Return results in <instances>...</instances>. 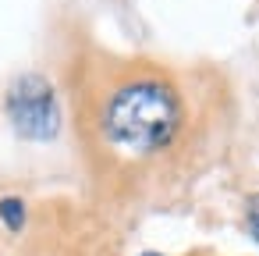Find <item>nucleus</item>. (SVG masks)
<instances>
[{"label": "nucleus", "instance_id": "nucleus-1", "mask_svg": "<svg viewBox=\"0 0 259 256\" xmlns=\"http://www.w3.org/2000/svg\"><path fill=\"white\" fill-rule=\"evenodd\" d=\"M181 128V100L160 79L121 86L103 107V135L128 153H156Z\"/></svg>", "mask_w": 259, "mask_h": 256}, {"label": "nucleus", "instance_id": "nucleus-2", "mask_svg": "<svg viewBox=\"0 0 259 256\" xmlns=\"http://www.w3.org/2000/svg\"><path fill=\"white\" fill-rule=\"evenodd\" d=\"M8 118L15 125V132L22 139H32V142H50L57 139L61 132V103H57V93L54 86L29 71V75H18L8 89Z\"/></svg>", "mask_w": 259, "mask_h": 256}, {"label": "nucleus", "instance_id": "nucleus-3", "mask_svg": "<svg viewBox=\"0 0 259 256\" xmlns=\"http://www.w3.org/2000/svg\"><path fill=\"white\" fill-rule=\"evenodd\" d=\"M0 221H4L8 231H22L25 228V203L8 196V199H0Z\"/></svg>", "mask_w": 259, "mask_h": 256}, {"label": "nucleus", "instance_id": "nucleus-4", "mask_svg": "<svg viewBox=\"0 0 259 256\" xmlns=\"http://www.w3.org/2000/svg\"><path fill=\"white\" fill-rule=\"evenodd\" d=\"M248 228H252V238L259 242V196L248 199Z\"/></svg>", "mask_w": 259, "mask_h": 256}, {"label": "nucleus", "instance_id": "nucleus-5", "mask_svg": "<svg viewBox=\"0 0 259 256\" xmlns=\"http://www.w3.org/2000/svg\"><path fill=\"white\" fill-rule=\"evenodd\" d=\"M139 256H160V252H139Z\"/></svg>", "mask_w": 259, "mask_h": 256}]
</instances>
